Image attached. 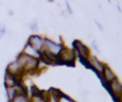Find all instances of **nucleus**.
Masks as SVG:
<instances>
[{
  "label": "nucleus",
  "mask_w": 122,
  "mask_h": 102,
  "mask_svg": "<svg viewBox=\"0 0 122 102\" xmlns=\"http://www.w3.org/2000/svg\"><path fill=\"white\" fill-rule=\"evenodd\" d=\"M92 49H93L97 53H99V52H100V50H99V48H98L97 43H96V41H95V40H92Z\"/></svg>",
  "instance_id": "nucleus-17"
},
{
  "label": "nucleus",
  "mask_w": 122,
  "mask_h": 102,
  "mask_svg": "<svg viewBox=\"0 0 122 102\" xmlns=\"http://www.w3.org/2000/svg\"><path fill=\"white\" fill-rule=\"evenodd\" d=\"M72 49L75 51V54L80 61L87 60L89 56L92 54L90 48L87 45H85L82 41L77 40V39L72 42Z\"/></svg>",
  "instance_id": "nucleus-4"
},
{
  "label": "nucleus",
  "mask_w": 122,
  "mask_h": 102,
  "mask_svg": "<svg viewBox=\"0 0 122 102\" xmlns=\"http://www.w3.org/2000/svg\"><path fill=\"white\" fill-rule=\"evenodd\" d=\"M10 102H30V96L28 92H18Z\"/></svg>",
  "instance_id": "nucleus-12"
},
{
  "label": "nucleus",
  "mask_w": 122,
  "mask_h": 102,
  "mask_svg": "<svg viewBox=\"0 0 122 102\" xmlns=\"http://www.w3.org/2000/svg\"><path fill=\"white\" fill-rule=\"evenodd\" d=\"M24 54L28 55V56H30V57H33V58H37V59H40V55H41V52L38 51L37 50H35L30 43H26L22 51Z\"/></svg>",
  "instance_id": "nucleus-11"
},
{
  "label": "nucleus",
  "mask_w": 122,
  "mask_h": 102,
  "mask_svg": "<svg viewBox=\"0 0 122 102\" xmlns=\"http://www.w3.org/2000/svg\"><path fill=\"white\" fill-rule=\"evenodd\" d=\"M76 54L72 48H69L67 46H64L61 50L60 53L58 54V62L59 64H65L68 66H73L76 61Z\"/></svg>",
  "instance_id": "nucleus-2"
},
{
  "label": "nucleus",
  "mask_w": 122,
  "mask_h": 102,
  "mask_svg": "<svg viewBox=\"0 0 122 102\" xmlns=\"http://www.w3.org/2000/svg\"><path fill=\"white\" fill-rule=\"evenodd\" d=\"M116 8H117V10H118L119 12H122V10H121V8H120V6H116Z\"/></svg>",
  "instance_id": "nucleus-20"
},
{
  "label": "nucleus",
  "mask_w": 122,
  "mask_h": 102,
  "mask_svg": "<svg viewBox=\"0 0 122 102\" xmlns=\"http://www.w3.org/2000/svg\"><path fill=\"white\" fill-rule=\"evenodd\" d=\"M6 33V27L3 24H0V40L3 38V36Z\"/></svg>",
  "instance_id": "nucleus-16"
},
{
  "label": "nucleus",
  "mask_w": 122,
  "mask_h": 102,
  "mask_svg": "<svg viewBox=\"0 0 122 102\" xmlns=\"http://www.w3.org/2000/svg\"><path fill=\"white\" fill-rule=\"evenodd\" d=\"M15 60L18 62V64L22 68L25 74H27V73L33 74V73H36L39 71L38 68H39L40 60L37 58H33V57L24 54L23 52H20L17 55Z\"/></svg>",
  "instance_id": "nucleus-1"
},
{
  "label": "nucleus",
  "mask_w": 122,
  "mask_h": 102,
  "mask_svg": "<svg viewBox=\"0 0 122 102\" xmlns=\"http://www.w3.org/2000/svg\"><path fill=\"white\" fill-rule=\"evenodd\" d=\"M105 88L107 89V91L112 95V97L114 101L122 94V83L120 82V80L118 78H116L113 81L107 84L105 86Z\"/></svg>",
  "instance_id": "nucleus-6"
},
{
  "label": "nucleus",
  "mask_w": 122,
  "mask_h": 102,
  "mask_svg": "<svg viewBox=\"0 0 122 102\" xmlns=\"http://www.w3.org/2000/svg\"><path fill=\"white\" fill-rule=\"evenodd\" d=\"M107 1H108L109 3H112V2H111V0H107Z\"/></svg>",
  "instance_id": "nucleus-22"
},
{
  "label": "nucleus",
  "mask_w": 122,
  "mask_h": 102,
  "mask_svg": "<svg viewBox=\"0 0 122 102\" xmlns=\"http://www.w3.org/2000/svg\"><path fill=\"white\" fill-rule=\"evenodd\" d=\"M47 1H49V2H53V0H47Z\"/></svg>",
  "instance_id": "nucleus-21"
},
{
  "label": "nucleus",
  "mask_w": 122,
  "mask_h": 102,
  "mask_svg": "<svg viewBox=\"0 0 122 102\" xmlns=\"http://www.w3.org/2000/svg\"><path fill=\"white\" fill-rule=\"evenodd\" d=\"M80 62H81L83 65H85L87 68L92 70V71L97 74L98 77H100V74H101V72H102V71H103V68H104V66H105V64H106V63L100 61L95 55H92V54H91L87 60L80 61Z\"/></svg>",
  "instance_id": "nucleus-3"
},
{
  "label": "nucleus",
  "mask_w": 122,
  "mask_h": 102,
  "mask_svg": "<svg viewBox=\"0 0 122 102\" xmlns=\"http://www.w3.org/2000/svg\"><path fill=\"white\" fill-rule=\"evenodd\" d=\"M115 102H122V94H121V95H120V96L115 100Z\"/></svg>",
  "instance_id": "nucleus-19"
},
{
  "label": "nucleus",
  "mask_w": 122,
  "mask_h": 102,
  "mask_svg": "<svg viewBox=\"0 0 122 102\" xmlns=\"http://www.w3.org/2000/svg\"><path fill=\"white\" fill-rule=\"evenodd\" d=\"M27 42L30 43L35 50H37L40 52L44 49V37L40 34H31Z\"/></svg>",
  "instance_id": "nucleus-8"
},
{
  "label": "nucleus",
  "mask_w": 122,
  "mask_h": 102,
  "mask_svg": "<svg viewBox=\"0 0 122 102\" xmlns=\"http://www.w3.org/2000/svg\"><path fill=\"white\" fill-rule=\"evenodd\" d=\"M22 83V77L15 76L12 74H10L5 71V76H4V85L5 88L8 87H15L18 84Z\"/></svg>",
  "instance_id": "nucleus-10"
},
{
  "label": "nucleus",
  "mask_w": 122,
  "mask_h": 102,
  "mask_svg": "<svg viewBox=\"0 0 122 102\" xmlns=\"http://www.w3.org/2000/svg\"><path fill=\"white\" fill-rule=\"evenodd\" d=\"M65 5H66V10H67V11L69 12V14L72 15V14H73V11H72V10H71V5H70V3H69L68 0H65Z\"/></svg>",
  "instance_id": "nucleus-15"
},
{
  "label": "nucleus",
  "mask_w": 122,
  "mask_h": 102,
  "mask_svg": "<svg viewBox=\"0 0 122 102\" xmlns=\"http://www.w3.org/2000/svg\"><path fill=\"white\" fill-rule=\"evenodd\" d=\"M30 29L31 31H38V24H37L36 20L30 23Z\"/></svg>",
  "instance_id": "nucleus-14"
},
{
  "label": "nucleus",
  "mask_w": 122,
  "mask_h": 102,
  "mask_svg": "<svg viewBox=\"0 0 122 102\" xmlns=\"http://www.w3.org/2000/svg\"><path fill=\"white\" fill-rule=\"evenodd\" d=\"M93 22H94V24L96 25V27L99 29V31H104V28L102 27V25H101L97 20H95V19H94V20H93Z\"/></svg>",
  "instance_id": "nucleus-18"
},
{
  "label": "nucleus",
  "mask_w": 122,
  "mask_h": 102,
  "mask_svg": "<svg viewBox=\"0 0 122 102\" xmlns=\"http://www.w3.org/2000/svg\"><path fill=\"white\" fill-rule=\"evenodd\" d=\"M100 80L102 82V84L104 86H106L107 84H109L110 82L113 81L114 79L117 78V75L116 73L112 71V69L108 65V64H105L104 68H103V71L100 74Z\"/></svg>",
  "instance_id": "nucleus-7"
},
{
  "label": "nucleus",
  "mask_w": 122,
  "mask_h": 102,
  "mask_svg": "<svg viewBox=\"0 0 122 102\" xmlns=\"http://www.w3.org/2000/svg\"><path fill=\"white\" fill-rule=\"evenodd\" d=\"M64 46H65L64 44L55 42L49 37H44V49H43V51L51 54V55L58 56V54L60 53V51Z\"/></svg>",
  "instance_id": "nucleus-5"
},
{
  "label": "nucleus",
  "mask_w": 122,
  "mask_h": 102,
  "mask_svg": "<svg viewBox=\"0 0 122 102\" xmlns=\"http://www.w3.org/2000/svg\"><path fill=\"white\" fill-rule=\"evenodd\" d=\"M58 102H76V101L73 100L71 96H69L66 93L62 92L61 95H60V97H59V99H58Z\"/></svg>",
  "instance_id": "nucleus-13"
},
{
  "label": "nucleus",
  "mask_w": 122,
  "mask_h": 102,
  "mask_svg": "<svg viewBox=\"0 0 122 102\" xmlns=\"http://www.w3.org/2000/svg\"><path fill=\"white\" fill-rule=\"evenodd\" d=\"M6 72H8L10 74H12V75H15V76H19V77H23V75L25 74L22 68L20 67V65L18 64V62L16 60L10 62L7 66Z\"/></svg>",
  "instance_id": "nucleus-9"
}]
</instances>
